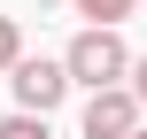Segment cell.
<instances>
[{
    "mask_svg": "<svg viewBox=\"0 0 147 139\" xmlns=\"http://www.w3.org/2000/svg\"><path fill=\"white\" fill-rule=\"evenodd\" d=\"M0 139H47V116H23L16 108V116H0Z\"/></svg>",
    "mask_w": 147,
    "mask_h": 139,
    "instance_id": "cell-5",
    "label": "cell"
},
{
    "mask_svg": "<svg viewBox=\"0 0 147 139\" xmlns=\"http://www.w3.org/2000/svg\"><path fill=\"white\" fill-rule=\"evenodd\" d=\"M124 70H132V46H124V31H109V23H85V31L62 46V77L85 85V93L124 85Z\"/></svg>",
    "mask_w": 147,
    "mask_h": 139,
    "instance_id": "cell-1",
    "label": "cell"
},
{
    "mask_svg": "<svg viewBox=\"0 0 147 139\" xmlns=\"http://www.w3.org/2000/svg\"><path fill=\"white\" fill-rule=\"evenodd\" d=\"M78 132H85V139H132V132H140V101H132L124 85H101V93H85Z\"/></svg>",
    "mask_w": 147,
    "mask_h": 139,
    "instance_id": "cell-3",
    "label": "cell"
},
{
    "mask_svg": "<svg viewBox=\"0 0 147 139\" xmlns=\"http://www.w3.org/2000/svg\"><path fill=\"white\" fill-rule=\"evenodd\" d=\"M16 54H23V23H16V15H0V70H8Z\"/></svg>",
    "mask_w": 147,
    "mask_h": 139,
    "instance_id": "cell-6",
    "label": "cell"
},
{
    "mask_svg": "<svg viewBox=\"0 0 147 139\" xmlns=\"http://www.w3.org/2000/svg\"><path fill=\"white\" fill-rule=\"evenodd\" d=\"M124 93H132V101H140V108H147V54H140V62H132V70H124Z\"/></svg>",
    "mask_w": 147,
    "mask_h": 139,
    "instance_id": "cell-7",
    "label": "cell"
},
{
    "mask_svg": "<svg viewBox=\"0 0 147 139\" xmlns=\"http://www.w3.org/2000/svg\"><path fill=\"white\" fill-rule=\"evenodd\" d=\"M8 85H16V108H23V116H54V108L70 101V77H62V62H47V54H16V62H8Z\"/></svg>",
    "mask_w": 147,
    "mask_h": 139,
    "instance_id": "cell-2",
    "label": "cell"
},
{
    "mask_svg": "<svg viewBox=\"0 0 147 139\" xmlns=\"http://www.w3.org/2000/svg\"><path fill=\"white\" fill-rule=\"evenodd\" d=\"M70 8H78V15H93V23H109V31H116V23H124V15H132V8H140V0H70Z\"/></svg>",
    "mask_w": 147,
    "mask_h": 139,
    "instance_id": "cell-4",
    "label": "cell"
},
{
    "mask_svg": "<svg viewBox=\"0 0 147 139\" xmlns=\"http://www.w3.org/2000/svg\"><path fill=\"white\" fill-rule=\"evenodd\" d=\"M132 139H147V124H140V132H132Z\"/></svg>",
    "mask_w": 147,
    "mask_h": 139,
    "instance_id": "cell-8",
    "label": "cell"
}]
</instances>
